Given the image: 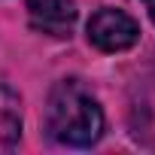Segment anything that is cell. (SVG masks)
Segmentation results:
<instances>
[{
  "label": "cell",
  "instance_id": "obj_2",
  "mask_svg": "<svg viewBox=\"0 0 155 155\" xmlns=\"http://www.w3.org/2000/svg\"><path fill=\"white\" fill-rule=\"evenodd\" d=\"M85 31H88V43L97 46L101 52H125L140 40V25L128 12L113 9V6L97 9L88 18Z\"/></svg>",
  "mask_w": 155,
  "mask_h": 155
},
{
  "label": "cell",
  "instance_id": "obj_5",
  "mask_svg": "<svg viewBox=\"0 0 155 155\" xmlns=\"http://www.w3.org/2000/svg\"><path fill=\"white\" fill-rule=\"evenodd\" d=\"M146 3V12H149V18H152V25H155V0H143Z\"/></svg>",
  "mask_w": 155,
  "mask_h": 155
},
{
  "label": "cell",
  "instance_id": "obj_1",
  "mask_svg": "<svg viewBox=\"0 0 155 155\" xmlns=\"http://www.w3.org/2000/svg\"><path fill=\"white\" fill-rule=\"evenodd\" d=\"M46 131L61 146H94L104 134V110L79 79H61L49 91Z\"/></svg>",
  "mask_w": 155,
  "mask_h": 155
},
{
  "label": "cell",
  "instance_id": "obj_3",
  "mask_svg": "<svg viewBox=\"0 0 155 155\" xmlns=\"http://www.w3.org/2000/svg\"><path fill=\"white\" fill-rule=\"evenodd\" d=\"M76 0H28L31 28L49 37H70L76 25Z\"/></svg>",
  "mask_w": 155,
  "mask_h": 155
},
{
  "label": "cell",
  "instance_id": "obj_4",
  "mask_svg": "<svg viewBox=\"0 0 155 155\" xmlns=\"http://www.w3.org/2000/svg\"><path fill=\"white\" fill-rule=\"evenodd\" d=\"M21 140V101L0 76V152H12Z\"/></svg>",
  "mask_w": 155,
  "mask_h": 155
}]
</instances>
